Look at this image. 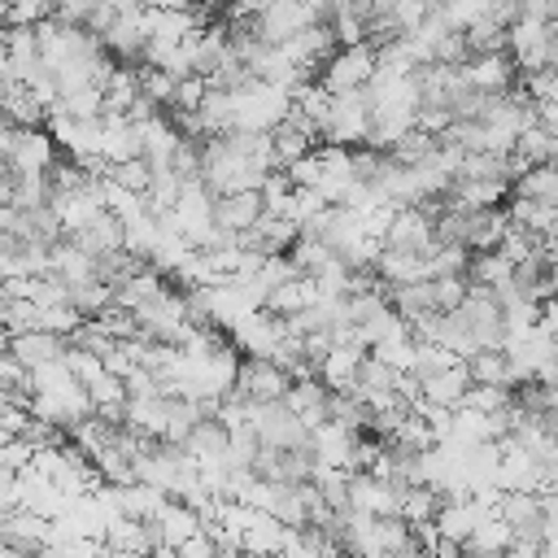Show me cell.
I'll list each match as a JSON object with an SVG mask.
<instances>
[{
	"label": "cell",
	"mask_w": 558,
	"mask_h": 558,
	"mask_svg": "<svg viewBox=\"0 0 558 558\" xmlns=\"http://www.w3.org/2000/svg\"><path fill=\"white\" fill-rule=\"evenodd\" d=\"M514 57L501 48V52H480V57H471L466 65H462V74H466V83H475L480 92H510L514 87Z\"/></svg>",
	"instance_id": "obj_13"
},
{
	"label": "cell",
	"mask_w": 558,
	"mask_h": 558,
	"mask_svg": "<svg viewBox=\"0 0 558 558\" xmlns=\"http://www.w3.org/2000/svg\"><path fill=\"white\" fill-rule=\"evenodd\" d=\"M253 17H257V31H262L270 44L292 39L296 31H305V26L314 22V13H310L305 0H262Z\"/></svg>",
	"instance_id": "obj_8"
},
{
	"label": "cell",
	"mask_w": 558,
	"mask_h": 558,
	"mask_svg": "<svg viewBox=\"0 0 558 558\" xmlns=\"http://www.w3.org/2000/svg\"><path fill=\"white\" fill-rule=\"evenodd\" d=\"M497 514L510 523V532H514V545L510 549H527V554H536V549H545V497L541 493H532V488H510V493H501L497 497Z\"/></svg>",
	"instance_id": "obj_2"
},
{
	"label": "cell",
	"mask_w": 558,
	"mask_h": 558,
	"mask_svg": "<svg viewBox=\"0 0 558 558\" xmlns=\"http://www.w3.org/2000/svg\"><path fill=\"white\" fill-rule=\"evenodd\" d=\"M554 340H558V331H554Z\"/></svg>",
	"instance_id": "obj_18"
},
{
	"label": "cell",
	"mask_w": 558,
	"mask_h": 558,
	"mask_svg": "<svg viewBox=\"0 0 558 558\" xmlns=\"http://www.w3.org/2000/svg\"><path fill=\"white\" fill-rule=\"evenodd\" d=\"M514 545V532H510V523L497 514V510H488V514H480V523L466 532V541H462V554H506Z\"/></svg>",
	"instance_id": "obj_14"
},
{
	"label": "cell",
	"mask_w": 558,
	"mask_h": 558,
	"mask_svg": "<svg viewBox=\"0 0 558 558\" xmlns=\"http://www.w3.org/2000/svg\"><path fill=\"white\" fill-rule=\"evenodd\" d=\"M375 65H379V52H375L371 44H340V48L323 61L318 83H323L327 92L366 87V83H371V74H375Z\"/></svg>",
	"instance_id": "obj_3"
},
{
	"label": "cell",
	"mask_w": 558,
	"mask_h": 558,
	"mask_svg": "<svg viewBox=\"0 0 558 558\" xmlns=\"http://www.w3.org/2000/svg\"><path fill=\"white\" fill-rule=\"evenodd\" d=\"M288 384H292V375L275 357H240L231 392L244 397V401H275V397L288 392Z\"/></svg>",
	"instance_id": "obj_5"
},
{
	"label": "cell",
	"mask_w": 558,
	"mask_h": 558,
	"mask_svg": "<svg viewBox=\"0 0 558 558\" xmlns=\"http://www.w3.org/2000/svg\"><path fill=\"white\" fill-rule=\"evenodd\" d=\"M506 52L514 57V65H519L523 74H532V70H545V65H549V22H536V17H519V22L510 26Z\"/></svg>",
	"instance_id": "obj_7"
},
{
	"label": "cell",
	"mask_w": 558,
	"mask_h": 558,
	"mask_svg": "<svg viewBox=\"0 0 558 558\" xmlns=\"http://www.w3.org/2000/svg\"><path fill=\"white\" fill-rule=\"evenodd\" d=\"M466 371H471V384H510L514 388V371H510V353L506 344L501 349H475L462 357Z\"/></svg>",
	"instance_id": "obj_16"
},
{
	"label": "cell",
	"mask_w": 558,
	"mask_h": 558,
	"mask_svg": "<svg viewBox=\"0 0 558 558\" xmlns=\"http://www.w3.org/2000/svg\"><path fill=\"white\" fill-rule=\"evenodd\" d=\"M427 4H436V0H427Z\"/></svg>",
	"instance_id": "obj_19"
},
{
	"label": "cell",
	"mask_w": 558,
	"mask_h": 558,
	"mask_svg": "<svg viewBox=\"0 0 558 558\" xmlns=\"http://www.w3.org/2000/svg\"><path fill=\"white\" fill-rule=\"evenodd\" d=\"M440 9H445V17L453 22V26H471V22H480V17H493V9H497V0H440Z\"/></svg>",
	"instance_id": "obj_17"
},
{
	"label": "cell",
	"mask_w": 558,
	"mask_h": 558,
	"mask_svg": "<svg viewBox=\"0 0 558 558\" xmlns=\"http://www.w3.org/2000/svg\"><path fill=\"white\" fill-rule=\"evenodd\" d=\"M549 157H558V140H554V131H549L541 118H532V122L519 131V140H514V161L527 170V166L549 161Z\"/></svg>",
	"instance_id": "obj_15"
},
{
	"label": "cell",
	"mask_w": 558,
	"mask_h": 558,
	"mask_svg": "<svg viewBox=\"0 0 558 558\" xmlns=\"http://www.w3.org/2000/svg\"><path fill=\"white\" fill-rule=\"evenodd\" d=\"M65 336L61 331H52V327H31V331H17V336H9V349L17 353V362L26 366V371H39V366H48V362H61L65 357Z\"/></svg>",
	"instance_id": "obj_10"
},
{
	"label": "cell",
	"mask_w": 558,
	"mask_h": 558,
	"mask_svg": "<svg viewBox=\"0 0 558 558\" xmlns=\"http://www.w3.org/2000/svg\"><path fill=\"white\" fill-rule=\"evenodd\" d=\"M366 126H371V92L366 87H349V92H331L327 100V118L318 126L323 144H366Z\"/></svg>",
	"instance_id": "obj_1"
},
{
	"label": "cell",
	"mask_w": 558,
	"mask_h": 558,
	"mask_svg": "<svg viewBox=\"0 0 558 558\" xmlns=\"http://www.w3.org/2000/svg\"><path fill=\"white\" fill-rule=\"evenodd\" d=\"M466 388H471V371H466L462 357H458L453 366H445V371L418 379V397H423L427 405H440V410H458L462 397H466Z\"/></svg>",
	"instance_id": "obj_12"
},
{
	"label": "cell",
	"mask_w": 558,
	"mask_h": 558,
	"mask_svg": "<svg viewBox=\"0 0 558 558\" xmlns=\"http://www.w3.org/2000/svg\"><path fill=\"white\" fill-rule=\"evenodd\" d=\"M48 532H52V523L39 510H26V506L0 510V549H13V554L48 549Z\"/></svg>",
	"instance_id": "obj_6"
},
{
	"label": "cell",
	"mask_w": 558,
	"mask_h": 558,
	"mask_svg": "<svg viewBox=\"0 0 558 558\" xmlns=\"http://www.w3.org/2000/svg\"><path fill=\"white\" fill-rule=\"evenodd\" d=\"M283 401H288L310 427H318V423L331 418V384H327L323 375H296V379L288 384Z\"/></svg>",
	"instance_id": "obj_11"
},
{
	"label": "cell",
	"mask_w": 558,
	"mask_h": 558,
	"mask_svg": "<svg viewBox=\"0 0 558 558\" xmlns=\"http://www.w3.org/2000/svg\"><path fill=\"white\" fill-rule=\"evenodd\" d=\"M266 201H262V187H244V192H218L214 196V222L231 235L248 231L257 218H262Z\"/></svg>",
	"instance_id": "obj_9"
},
{
	"label": "cell",
	"mask_w": 558,
	"mask_h": 558,
	"mask_svg": "<svg viewBox=\"0 0 558 558\" xmlns=\"http://www.w3.org/2000/svg\"><path fill=\"white\" fill-rule=\"evenodd\" d=\"M183 449L201 462V471H227L231 462V427L209 410L192 423V432L183 436Z\"/></svg>",
	"instance_id": "obj_4"
}]
</instances>
